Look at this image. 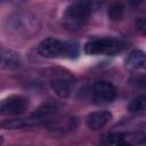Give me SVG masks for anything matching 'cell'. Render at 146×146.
I'll list each match as a JSON object with an SVG mask.
<instances>
[{
	"label": "cell",
	"instance_id": "cell-15",
	"mask_svg": "<svg viewBox=\"0 0 146 146\" xmlns=\"http://www.w3.org/2000/svg\"><path fill=\"white\" fill-rule=\"evenodd\" d=\"M136 29L144 35H146V16L145 17H139L136 21Z\"/></svg>",
	"mask_w": 146,
	"mask_h": 146
},
{
	"label": "cell",
	"instance_id": "cell-8",
	"mask_svg": "<svg viewBox=\"0 0 146 146\" xmlns=\"http://www.w3.org/2000/svg\"><path fill=\"white\" fill-rule=\"evenodd\" d=\"M112 119V113L110 111H97L92 112L87 116V125L94 131L103 129Z\"/></svg>",
	"mask_w": 146,
	"mask_h": 146
},
{
	"label": "cell",
	"instance_id": "cell-9",
	"mask_svg": "<svg viewBox=\"0 0 146 146\" xmlns=\"http://www.w3.org/2000/svg\"><path fill=\"white\" fill-rule=\"evenodd\" d=\"M0 57H1V62H0L1 67L5 70H16L22 64L19 54L11 49L2 48Z\"/></svg>",
	"mask_w": 146,
	"mask_h": 146
},
{
	"label": "cell",
	"instance_id": "cell-11",
	"mask_svg": "<svg viewBox=\"0 0 146 146\" xmlns=\"http://www.w3.org/2000/svg\"><path fill=\"white\" fill-rule=\"evenodd\" d=\"M127 67L132 68V70H138V68H146V52L141 50H135L132 51L125 62Z\"/></svg>",
	"mask_w": 146,
	"mask_h": 146
},
{
	"label": "cell",
	"instance_id": "cell-5",
	"mask_svg": "<svg viewBox=\"0 0 146 146\" xmlns=\"http://www.w3.org/2000/svg\"><path fill=\"white\" fill-rule=\"evenodd\" d=\"M74 86V78L70 73L55 72L50 79V87L52 91L60 98H67Z\"/></svg>",
	"mask_w": 146,
	"mask_h": 146
},
{
	"label": "cell",
	"instance_id": "cell-1",
	"mask_svg": "<svg viewBox=\"0 0 146 146\" xmlns=\"http://www.w3.org/2000/svg\"><path fill=\"white\" fill-rule=\"evenodd\" d=\"M38 52L46 58H76L79 46L75 42L46 38L38 46Z\"/></svg>",
	"mask_w": 146,
	"mask_h": 146
},
{
	"label": "cell",
	"instance_id": "cell-18",
	"mask_svg": "<svg viewBox=\"0 0 146 146\" xmlns=\"http://www.w3.org/2000/svg\"><path fill=\"white\" fill-rule=\"evenodd\" d=\"M140 144L146 145V135H144V137H141V139H140Z\"/></svg>",
	"mask_w": 146,
	"mask_h": 146
},
{
	"label": "cell",
	"instance_id": "cell-3",
	"mask_svg": "<svg viewBox=\"0 0 146 146\" xmlns=\"http://www.w3.org/2000/svg\"><path fill=\"white\" fill-rule=\"evenodd\" d=\"M92 6L89 2H73L66 7L63 14V24L68 30L81 29L89 19Z\"/></svg>",
	"mask_w": 146,
	"mask_h": 146
},
{
	"label": "cell",
	"instance_id": "cell-7",
	"mask_svg": "<svg viewBox=\"0 0 146 146\" xmlns=\"http://www.w3.org/2000/svg\"><path fill=\"white\" fill-rule=\"evenodd\" d=\"M27 105V99L21 95H13L5 98L0 105V112L2 115H19Z\"/></svg>",
	"mask_w": 146,
	"mask_h": 146
},
{
	"label": "cell",
	"instance_id": "cell-13",
	"mask_svg": "<svg viewBox=\"0 0 146 146\" xmlns=\"http://www.w3.org/2000/svg\"><path fill=\"white\" fill-rule=\"evenodd\" d=\"M129 111L131 113H140L146 110V95H139L133 98L129 104Z\"/></svg>",
	"mask_w": 146,
	"mask_h": 146
},
{
	"label": "cell",
	"instance_id": "cell-12",
	"mask_svg": "<svg viewBox=\"0 0 146 146\" xmlns=\"http://www.w3.org/2000/svg\"><path fill=\"white\" fill-rule=\"evenodd\" d=\"M124 5L121 3V2H114L112 3L110 7H108V10H107V16L111 21H120L122 17H123V14H124Z\"/></svg>",
	"mask_w": 146,
	"mask_h": 146
},
{
	"label": "cell",
	"instance_id": "cell-16",
	"mask_svg": "<svg viewBox=\"0 0 146 146\" xmlns=\"http://www.w3.org/2000/svg\"><path fill=\"white\" fill-rule=\"evenodd\" d=\"M124 139V135L121 133V132H115V133H111L107 138V141L108 143H112V144H117L119 141H122Z\"/></svg>",
	"mask_w": 146,
	"mask_h": 146
},
{
	"label": "cell",
	"instance_id": "cell-14",
	"mask_svg": "<svg viewBox=\"0 0 146 146\" xmlns=\"http://www.w3.org/2000/svg\"><path fill=\"white\" fill-rule=\"evenodd\" d=\"M130 83L138 88H146V74L130 79Z\"/></svg>",
	"mask_w": 146,
	"mask_h": 146
},
{
	"label": "cell",
	"instance_id": "cell-4",
	"mask_svg": "<svg viewBox=\"0 0 146 146\" xmlns=\"http://www.w3.org/2000/svg\"><path fill=\"white\" fill-rule=\"evenodd\" d=\"M128 43L116 38H102L94 39L84 44V52L87 55H107L114 56L123 51Z\"/></svg>",
	"mask_w": 146,
	"mask_h": 146
},
{
	"label": "cell",
	"instance_id": "cell-2",
	"mask_svg": "<svg viewBox=\"0 0 146 146\" xmlns=\"http://www.w3.org/2000/svg\"><path fill=\"white\" fill-rule=\"evenodd\" d=\"M5 27L14 35L30 36L39 30V22L36 17L30 13L17 11L6 18Z\"/></svg>",
	"mask_w": 146,
	"mask_h": 146
},
{
	"label": "cell",
	"instance_id": "cell-6",
	"mask_svg": "<svg viewBox=\"0 0 146 146\" xmlns=\"http://www.w3.org/2000/svg\"><path fill=\"white\" fill-rule=\"evenodd\" d=\"M116 94V88L108 81H97L92 87V99L96 104L112 103Z\"/></svg>",
	"mask_w": 146,
	"mask_h": 146
},
{
	"label": "cell",
	"instance_id": "cell-17",
	"mask_svg": "<svg viewBox=\"0 0 146 146\" xmlns=\"http://www.w3.org/2000/svg\"><path fill=\"white\" fill-rule=\"evenodd\" d=\"M115 146H132V145L130 143H127V141L122 140V141H119L117 144H115Z\"/></svg>",
	"mask_w": 146,
	"mask_h": 146
},
{
	"label": "cell",
	"instance_id": "cell-10",
	"mask_svg": "<svg viewBox=\"0 0 146 146\" xmlns=\"http://www.w3.org/2000/svg\"><path fill=\"white\" fill-rule=\"evenodd\" d=\"M41 123H43L42 120H40L39 117L32 115L30 117H21V119L7 120V121L1 123V127L3 129H19V128H24V127L38 125V124H41Z\"/></svg>",
	"mask_w": 146,
	"mask_h": 146
}]
</instances>
